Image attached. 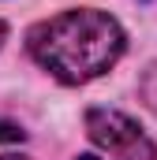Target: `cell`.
<instances>
[{
    "mask_svg": "<svg viewBox=\"0 0 157 160\" xmlns=\"http://www.w3.org/2000/svg\"><path fill=\"white\" fill-rule=\"evenodd\" d=\"M127 48V38L109 11L75 8L38 22L26 34V52L64 86L101 78Z\"/></svg>",
    "mask_w": 157,
    "mask_h": 160,
    "instance_id": "cell-1",
    "label": "cell"
},
{
    "mask_svg": "<svg viewBox=\"0 0 157 160\" xmlns=\"http://www.w3.org/2000/svg\"><path fill=\"white\" fill-rule=\"evenodd\" d=\"M86 134L94 145H101L116 160H157V145L150 142V134L123 112L90 108L86 112Z\"/></svg>",
    "mask_w": 157,
    "mask_h": 160,
    "instance_id": "cell-2",
    "label": "cell"
},
{
    "mask_svg": "<svg viewBox=\"0 0 157 160\" xmlns=\"http://www.w3.org/2000/svg\"><path fill=\"white\" fill-rule=\"evenodd\" d=\"M138 97H142V104L157 116V63H150V67L138 75Z\"/></svg>",
    "mask_w": 157,
    "mask_h": 160,
    "instance_id": "cell-3",
    "label": "cell"
},
{
    "mask_svg": "<svg viewBox=\"0 0 157 160\" xmlns=\"http://www.w3.org/2000/svg\"><path fill=\"white\" fill-rule=\"evenodd\" d=\"M0 142H23V130H19L15 123L0 119Z\"/></svg>",
    "mask_w": 157,
    "mask_h": 160,
    "instance_id": "cell-4",
    "label": "cell"
},
{
    "mask_svg": "<svg viewBox=\"0 0 157 160\" xmlns=\"http://www.w3.org/2000/svg\"><path fill=\"white\" fill-rule=\"evenodd\" d=\"M4 41H8V26L0 22V48H4Z\"/></svg>",
    "mask_w": 157,
    "mask_h": 160,
    "instance_id": "cell-5",
    "label": "cell"
},
{
    "mask_svg": "<svg viewBox=\"0 0 157 160\" xmlns=\"http://www.w3.org/2000/svg\"><path fill=\"white\" fill-rule=\"evenodd\" d=\"M0 160H26V157H0Z\"/></svg>",
    "mask_w": 157,
    "mask_h": 160,
    "instance_id": "cell-6",
    "label": "cell"
},
{
    "mask_svg": "<svg viewBox=\"0 0 157 160\" xmlns=\"http://www.w3.org/2000/svg\"><path fill=\"white\" fill-rule=\"evenodd\" d=\"M78 160H97V157H90V153H86V157H78Z\"/></svg>",
    "mask_w": 157,
    "mask_h": 160,
    "instance_id": "cell-7",
    "label": "cell"
}]
</instances>
